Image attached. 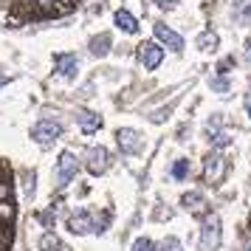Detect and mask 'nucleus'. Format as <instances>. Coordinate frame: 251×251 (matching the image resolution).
Instances as JSON below:
<instances>
[{
  "mask_svg": "<svg viewBox=\"0 0 251 251\" xmlns=\"http://www.w3.org/2000/svg\"><path fill=\"white\" fill-rule=\"evenodd\" d=\"M220 234H223L220 217L217 215H206L203 226H201V249L203 251H215L217 246H220Z\"/></svg>",
  "mask_w": 251,
  "mask_h": 251,
  "instance_id": "obj_1",
  "label": "nucleus"
},
{
  "mask_svg": "<svg viewBox=\"0 0 251 251\" xmlns=\"http://www.w3.org/2000/svg\"><path fill=\"white\" fill-rule=\"evenodd\" d=\"M62 136V125L59 122H51V119H43V122H37L34 127H31V138H34L37 144H54L57 138Z\"/></svg>",
  "mask_w": 251,
  "mask_h": 251,
  "instance_id": "obj_2",
  "label": "nucleus"
},
{
  "mask_svg": "<svg viewBox=\"0 0 251 251\" xmlns=\"http://www.w3.org/2000/svg\"><path fill=\"white\" fill-rule=\"evenodd\" d=\"M76 170H79V164H76V158H74V152H62L57 158V186L62 189V186H68L74 178H76Z\"/></svg>",
  "mask_w": 251,
  "mask_h": 251,
  "instance_id": "obj_3",
  "label": "nucleus"
},
{
  "mask_svg": "<svg viewBox=\"0 0 251 251\" xmlns=\"http://www.w3.org/2000/svg\"><path fill=\"white\" fill-rule=\"evenodd\" d=\"M138 59L147 71H155L161 65V59H164V48L158 43H141L138 46Z\"/></svg>",
  "mask_w": 251,
  "mask_h": 251,
  "instance_id": "obj_4",
  "label": "nucleus"
},
{
  "mask_svg": "<svg viewBox=\"0 0 251 251\" xmlns=\"http://www.w3.org/2000/svg\"><path fill=\"white\" fill-rule=\"evenodd\" d=\"M85 158H88V172H91V175H102V172L110 167V152L104 147H88Z\"/></svg>",
  "mask_w": 251,
  "mask_h": 251,
  "instance_id": "obj_5",
  "label": "nucleus"
},
{
  "mask_svg": "<svg viewBox=\"0 0 251 251\" xmlns=\"http://www.w3.org/2000/svg\"><path fill=\"white\" fill-rule=\"evenodd\" d=\"M223 175H226V158L220 155V152H212L203 164V178L209 183H220L223 181Z\"/></svg>",
  "mask_w": 251,
  "mask_h": 251,
  "instance_id": "obj_6",
  "label": "nucleus"
},
{
  "mask_svg": "<svg viewBox=\"0 0 251 251\" xmlns=\"http://www.w3.org/2000/svg\"><path fill=\"white\" fill-rule=\"evenodd\" d=\"M116 141H119L122 152H127V155H133V152L141 150V136H138L136 130H130V127H119L116 130Z\"/></svg>",
  "mask_w": 251,
  "mask_h": 251,
  "instance_id": "obj_7",
  "label": "nucleus"
},
{
  "mask_svg": "<svg viewBox=\"0 0 251 251\" xmlns=\"http://www.w3.org/2000/svg\"><path fill=\"white\" fill-rule=\"evenodd\" d=\"M54 62H57V74L59 76H65V79H76V74H79V59H76V54H57Z\"/></svg>",
  "mask_w": 251,
  "mask_h": 251,
  "instance_id": "obj_8",
  "label": "nucleus"
},
{
  "mask_svg": "<svg viewBox=\"0 0 251 251\" xmlns=\"http://www.w3.org/2000/svg\"><path fill=\"white\" fill-rule=\"evenodd\" d=\"M68 228L74 231V234H91L93 231V217L91 212H85V209H79V212H74V215L68 217Z\"/></svg>",
  "mask_w": 251,
  "mask_h": 251,
  "instance_id": "obj_9",
  "label": "nucleus"
},
{
  "mask_svg": "<svg viewBox=\"0 0 251 251\" xmlns=\"http://www.w3.org/2000/svg\"><path fill=\"white\" fill-rule=\"evenodd\" d=\"M155 37H158L170 51H181L183 48V37L178 34V31H172L170 25H164V23H155Z\"/></svg>",
  "mask_w": 251,
  "mask_h": 251,
  "instance_id": "obj_10",
  "label": "nucleus"
},
{
  "mask_svg": "<svg viewBox=\"0 0 251 251\" xmlns=\"http://www.w3.org/2000/svg\"><path fill=\"white\" fill-rule=\"evenodd\" d=\"M79 127L85 136H91V133H96L102 127V116L93 113V110H79Z\"/></svg>",
  "mask_w": 251,
  "mask_h": 251,
  "instance_id": "obj_11",
  "label": "nucleus"
},
{
  "mask_svg": "<svg viewBox=\"0 0 251 251\" xmlns=\"http://www.w3.org/2000/svg\"><path fill=\"white\" fill-rule=\"evenodd\" d=\"M181 203H183V209H189L192 215H203L206 212V201H203L201 192H186L181 198Z\"/></svg>",
  "mask_w": 251,
  "mask_h": 251,
  "instance_id": "obj_12",
  "label": "nucleus"
},
{
  "mask_svg": "<svg viewBox=\"0 0 251 251\" xmlns=\"http://www.w3.org/2000/svg\"><path fill=\"white\" fill-rule=\"evenodd\" d=\"M116 25H119L122 31H127V34H138V20L130 12H125V9L116 12Z\"/></svg>",
  "mask_w": 251,
  "mask_h": 251,
  "instance_id": "obj_13",
  "label": "nucleus"
},
{
  "mask_svg": "<svg viewBox=\"0 0 251 251\" xmlns=\"http://www.w3.org/2000/svg\"><path fill=\"white\" fill-rule=\"evenodd\" d=\"M91 54L93 57H107L110 54V34H99L91 40Z\"/></svg>",
  "mask_w": 251,
  "mask_h": 251,
  "instance_id": "obj_14",
  "label": "nucleus"
},
{
  "mask_svg": "<svg viewBox=\"0 0 251 251\" xmlns=\"http://www.w3.org/2000/svg\"><path fill=\"white\" fill-rule=\"evenodd\" d=\"M40 249L43 251H65V243L59 237H54V234H43L40 237Z\"/></svg>",
  "mask_w": 251,
  "mask_h": 251,
  "instance_id": "obj_15",
  "label": "nucleus"
},
{
  "mask_svg": "<svg viewBox=\"0 0 251 251\" xmlns=\"http://www.w3.org/2000/svg\"><path fill=\"white\" fill-rule=\"evenodd\" d=\"M217 43H220V40H217L215 31H203V34L198 37V48H201V51H215Z\"/></svg>",
  "mask_w": 251,
  "mask_h": 251,
  "instance_id": "obj_16",
  "label": "nucleus"
},
{
  "mask_svg": "<svg viewBox=\"0 0 251 251\" xmlns=\"http://www.w3.org/2000/svg\"><path fill=\"white\" fill-rule=\"evenodd\" d=\"M186 175H189V161H186V158H178L175 164H172V178H175V181H183Z\"/></svg>",
  "mask_w": 251,
  "mask_h": 251,
  "instance_id": "obj_17",
  "label": "nucleus"
},
{
  "mask_svg": "<svg viewBox=\"0 0 251 251\" xmlns=\"http://www.w3.org/2000/svg\"><path fill=\"white\" fill-rule=\"evenodd\" d=\"M237 17L246 25H251V0H240L237 3Z\"/></svg>",
  "mask_w": 251,
  "mask_h": 251,
  "instance_id": "obj_18",
  "label": "nucleus"
},
{
  "mask_svg": "<svg viewBox=\"0 0 251 251\" xmlns=\"http://www.w3.org/2000/svg\"><path fill=\"white\" fill-rule=\"evenodd\" d=\"M209 141H212L215 147H226V144H231V133H226V130H217V133H212V136H209Z\"/></svg>",
  "mask_w": 251,
  "mask_h": 251,
  "instance_id": "obj_19",
  "label": "nucleus"
},
{
  "mask_svg": "<svg viewBox=\"0 0 251 251\" xmlns=\"http://www.w3.org/2000/svg\"><path fill=\"white\" fill-rule=\"evenodd\" d=\"M209 85H212V91H217V93H228V88H231V82H228L226 76H212Z\"/></svg>",
  "mask_w": 251,
  "mask_h": 251,
  "instance_id": "obj_20",
  "label": "nucleus"
},
{
  "mask_svg": "<svg viewBox=\"0 0 251 251\" xmlns=\"http://www.w3.org/2000/svg\"><path fill=\"white\" fill-rule=\"evenodd\" d=\"M133 251H155V243L150 237H138L136 243H133Z\"/></svg>",
  "mask_w": 251,
  "mask_h": 251,
  "instance_id": "obj_21",
  "label": "nucleus"
},
{
  "mask_svg": "<svg viewBox=\"0 0 251 251\" xmlns=\"http://www.w3.org/2000/svg\"><path fill=\"white\" fill-rule=\"evenodd\" d=\"M161 251H183V246H181L178 237H167L164 243H161Z\"/></svg>",
  "mask_w": 251,
  "mask_h": 251,
  "instance_id": "obj_22",
  "label": "nucleus"
},
{
  "mask_svg": "<svg viewBox=\"0 0 251 251\" xmlns=\"http://www.w3.org/2000/svg\"><path fill=\"white\" fill-rule=\"evenodd\" d=\"M25 195H28V198L34 195V172H31V175H28V181H25Z\"/></svg>",
  "mask_w": 251,
  "mask_h": 251,
  "instance_id": "obj_23",
  "label": "nucleus"
},
{
  "mask_svg": "<svg viewBox=\"0 0 251 251\" xmlns=\"http://www.w3.org/2000/svg\"><path fill=\"white\" fill-rule=\"evenodd\" d=\"M231 65H234V59H231V57H226L223 62H220V65H217V68H220V74H226V71L231 68Z\"/></svg>",
  "mask_w": 251,
  "mask_h": 251,
  "instance_id": "obj_24",
  "label": "nucleus"
},
{
  "mask_svg": "<svg viewBox=\"0 0 251 251\" xmlns=\"http://www.w3.org/2000/svg\"><path fill=\"white\" fill-rule=\"evenodd\" d=\"M155 3H158L161 9H175L178 6V0H155Z\"/></svg>",
  "mask_w": 251,
  "mask_h": 251,
  "instance_id": "obj_25",
  "label": "nucleus"
},
{
  "mask_svg": "<svg viewBox=\"0 0 251 251\" xmlns=\"http://www.w3.org/2000/svg\"><path fill=\"white\" fill-rule=\"evenodd\" d=\"M43 223H46V226H54V212H51V209L43 212Z\"/></svg>",
  "mask_w": 251,
  "mask_h": 251,
  "instance_id": "obj_26",
  "label": "nucleus"
},
{
  "mask_svg": "<svg viewBox=\"0 0 251 251\" xmlns=\"http://www.w3.org/2000/svg\"><path fill=\"white\" fill-rule=\"evenodd\" d=\"M37 3L43 6V12H51V9H54V0H37Z\"/></svg>",
  "mask_w": 251,
  "mask_h": 251,
  "instance_id": "obj_27",
  "label": "nucleus"
},
{
  "mask_svg": "<svg viewBox=\"0 0 251 251\" xmlns=\"http://www.w3.org/2000/svg\"><path fill=\"white\" fill-rule=\"evenodd\" d=\"M246 59H249V62H251V40H249V43H246Z\"/></svg>",
  "mask_w": 251,
  "mask_h": 251,
  "instance_id": "obj_28",
  "label": "nucleus"
},
{
  "mask_svg": "<svg viewBox=\"0 0 251 251\" xmlns=\"http://www.w3.org/2000/svg\"><path fill=\"white\" fill-rule=\"evenodd\" d=\"M246 113H249V119H251V96L246 99Z\"/></svg>",
  "mask_w": 251,
  "mask_h": 251,
  "instance_id": "obj_29",
  "label": "nucleus"
},
{
  "mask_svg": "<svg viewBox=\"0 0 251 251\" xmlns=\"http://www.w3.org/2000/svg\"><path fill=\"white\" fill-rule=\"evenodd\" d=\"M6 82H9V79H6V74H3V71H0V88H3V85H6Z\"/></svg>",
  "mask_w": 251,
  "mask_h": 251,
  "instance_id": "obj_30",
  "label": "nucleus"
},
{
  "mask_svg": "<svg viewBox=\"0 0 251 251\" xmlns=\"http://www.w3.org/2000/svg\"><path fill=\"white\" fill-rule=\"evenodd\" d=\"M249 251H251V249H249Z\"/></svg>",
  "mask_w": 251,
  "mask_h": 251,
  "instance_id": "obj_31",
  "label": "nucleus"
}]
</instances>
